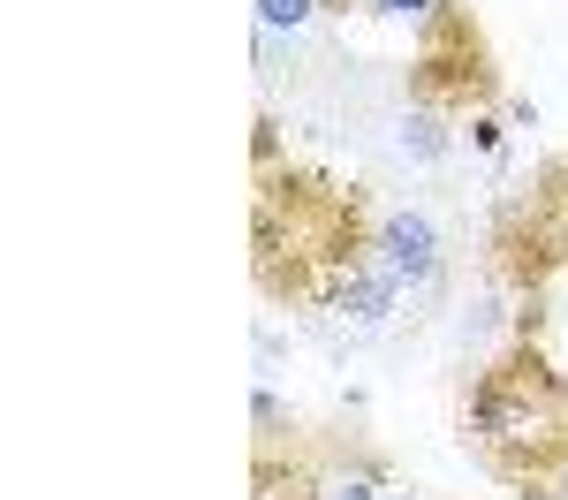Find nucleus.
<instances>
[{
  "label": "nucleus",
  "mask_w": 568,
  "mask_h": 500,
  "mask_svg": "<svg viewBox=\"0 0 568 500\" xmlns=\"http://www.w3.org/2000/svg\"><path fill=\"white\" fill-rule=\"evenodd\" d=\"M372 227L379 205L356 182H326L281 160L273 122H258V197H251V273H258L265 304L288 312H326V296L342 288V273L372 258Z\"/></svg>",
  "instance_id": "nucleus-1"
},
{
  "label": "nucleus",
  "mask_w": 568,
  "mask_h": 500,
  "mask_svg": "<svg viewBox=\"0 0 568 500\" xmlns=\"http://www.w3.org/2000/svg\"><path fill=\"white\" fill-rule=\"evenodd\" d=\"M463 448L485 478H500L516 500L568 493V364L538 341H516L478 371L463 409Z\"/></svg>",
  "instance_id": "nucleus-2"
},
{
  "label": "nucleus",
  "mask_w": 568,
  "mask_h": 500,
  "mask_svg": "<svg viewBox=\"0 0 568 500\" xmlns=\"http://www.w3.org/2000/svg\"><path fill=\"white\" fill-rule=\"evenodd\" d=\"M493 99H500V53L485 39L478 8L470 0H439L417 23V45H409V106L433 114V122L439 114H470L478 122Z\"/></svg>",
  "instance_id": "nucleus-3"
},
{
  "label": "nucleus",
  "mask_w": 568,
  "mask_h": 500,
  "mask_svg": "<svg viewBox=\"0 0 568 500\" xmlns=\"http://www.w3.org/2000/svg\"><path fill=\"white\" fill-rule=\"evenodd\" d=\"M372 258L394 273V288H409V296H425L447 266V251H439V227L425 213H379L372 227Z\"/></svg>",
  "instance_id": "nucleus-4"
},
{
  "label": "nucleus",
  "mask_w": 568,
  "mask_h": 500,
  "mask_svg": "<svg viewBox=\"0 0 568 500\" xmlns=\"http://www.w3.org/2000/svg\"><path fill=\"white\" fill-rule=\"evenodd\" d=\"M318 16V0H258V23L265 31H304Z\"/></svg>",
  "instance_id": "nucleus-5"
},
{
  "label": "nucleus",
  "mask_w": 568,
  "mask_h": 500,
  "mask_svg": "<svg viewBox=\"0 0 568 500\" xmlns=\"http://www.w3.org/2000/svg\"><path fill=\"white\" fill-rule=\"evenodd\" d=\"M364 8H372V16H409V23H425L439 0H364Z\"/></svg>",
  "instance_id": "nucleus-6"
},
{
  "label": "nucleus",
  "mask_w": 568,
  "mask_h": 500,
  "mask_svg": "<svg viewBox=\"0 0 568 500\" xmlns=\"http://www.w3.org/2000/svg\"><path fill=\"white\" fill-rule=\"evenodd\" d=\"M470 136H478V152H493V160H500V122H493V114H478V122H470Z\"/></svg>",
  "instance_id": "nucleus-7"
},
{
  "label": "nucleus",
  "mask_w": 568,
  "mask_h": 500,
  "mask_svg": "<svg viewBox=\"0 0 568 500\" xmlns=\"http://www.w3.org/2000/svg\"><path fill=\"white\" fill-rule=\"evenodd\" d=\"M318 8H334V16H349V8H356V0H318Z\"/></svg>",
  "instance_id": "nucleus-8"
},
{
  "label": "nucleus",
  "mask_w": 568,
  "mask_h": 500,
  "mask_svg": "<svg viewBox=\"0 0 568 500\" xmlns=\"http://www.w3.org/2000/svg\"><path fill=\"white\" fill-rule=\"evenodd\" d=\"M394 500H402V493H394Z\"/></svg>",
  "instance_id": "nucleus-9"
}]
</instances>
